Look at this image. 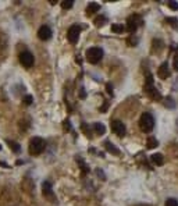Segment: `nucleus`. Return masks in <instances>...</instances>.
I'll list each match as a JSON object with an SVG mask.
<instances>
[{
  "label": "nucleus",
  "mask_w": 178,
  "mask_h": 206,
  "mask_svg": "<svg viewBox=\"0 0 178 206\" xmlns=\"http://www.w3.org/2000/svg\"><path fill=\"white\" fill-rule=\"evenodd\" d=\"M174 68H175L177 71H178V57H175V59H174Z\"/></svg>",
  "instance_id": "obj_28"
},
{
  "label": "nucleus",
  "mask_w": 178,
  "mask_h": 206,
  "mask_svg": "<svg viewBox=\"0 0 178 206\" xmlns=\"http://www.w3.org/2000/svg\"><path fill=\"white\" fill-rule=\"evenodd\" d=\"M99 10H100V6L98 3H89L88 7H86V14L92 15V14H95V13H98Z\"/></svg>",
  "instance_id": "obj_12"
},
{
  "label": "nucleus",
  "mask_w": 178,
  "mask_h": 206,
  "mask_svg": "<svg viewBox=\"0 0 178 206\" xmlns=\"http://www.w3.org/2000/svg\"><path fill=\"white\" fill-rule=\"evenodd\" d=\"M105 145H106V149H107L110 153H113V154H120V150H118L117 148H116V146H114V145H113L111 142H109V141H106Z\"/></svg>",
  "instance_id": "obj_16"
},
{
  "label": "nucleus",
  "mask_w": 178,
  "mask_h": 206,
  "mask_svg": "<svg viewBox=\"0 0 178 206\" xmlns=\"http://www.w3.org/2000/svg\"><path fill=\"white\" fill-rule=\"evenodd\" d=\"M74 6V0H63L61 2V7L64 8V10H68Z\"/></svg>",
  "instance_id": "obj_20"
},
{
  "label": "nucleus",
  "mask_w": 178,
  "mask_h": 206,
  "mask_svg": "<svg viewBox=\"0 0 178 206\" xmlns=\"http://www.w3.org/2000/svg\"><path fill=\"white\" fill-rule=\"evenodd\" d=\"M142 24H143V20H142V17L139 14L129 15V17L127 18V30L131 32V34H134V32L137 31Z\"/></svg>",
  "instance_id": "obj_5"
},
{
  "label": "nucleus",
  "mask_w": 178,
  "mask_h": 206,
  "mask_svg": "<svg viewBox=\"0 0 178 206\" xmlns=\"http://www.w3.org/2000/svg\"><path fill=\"white\" fill-rule=\"evenodd\" d=\"M32 102H34V98H32L31 95H25L24 96V103L25 105H31Z\"/></svg>",
  "instance_id": "obj_24"
},
{
  "label": "nucleus",
  "mask_w": 178,
  "mask_h": 206,
  "mask_svg": "<svg viewBox=\"0 0 178 206\" xmlns=\"http://www.w3.org/2000/svg\"><path fill=\"white\" fill-rule=\"evenodd\" d=\"M79 34H81V27L79 25H71L68 28V32H67V38L71 43H77L78 42V38H79Z\"/></svg>",
  "instance_id": "obj_7"
},
{
  "label": "nucleus",
  "mask_w": 178,
  "mask_h": 206,
  "mask_svg": "<svg viewBox=\"0 0 178 206\" xmlns=\"http://www.w3.org/2000/svg\"><path fill=\"white\" fill-rule=\"evenodd\" d=\"M159 145V141L156 139L154 137H149L148 138V141H146V146H148V149H154Z\"/></svg>",
  "instance_id": "obj_15"
},
{
  "label": "nucleus",
  "mask_w": 178,
  "mask_h": 206,
  "mask_svg": "<svg viewBox=\"0 0 178 206\" xmlns=\"http://www.w3.org/2000/svg\"><path fill=\"white\" fill-rule=\"evenodd\" d=\"M139 127L143 133H150L154 128V118L150 113H143L141 116V120H139Z\"/></svg>",
  "instance_id": "obj_3"
},
{
  "label": "nucleus",
  "mask_w": 178,
  "mask_h": 206,
  "mask_svg": "<svg viewBox=\"0 0 178 206\" xmlns=\"http://www.w3.org/2000/svg\"><path fill=\"white\" fill-rule=\"evenodd\" d=\"M106 89H107V92L110 93V95H113V86L110 85V84H107V85H106Z\"/></svg>",
  "instance_id": "obj_27"
},
{
  "label": "nucleus",
  "mask_w": 178,
  "mask_h": 206,
  "mask_svg": "<svg viewBox=\"0 0 178 206\" xmlns=\"http://www.w3.org/2000/svg\"><path fill=\"white\" fill-rule=\"evenodd\" d=\"M167 4H168V7H170L171 10H178V3H177V2H174V0L168 2Z\"/></svg>",
  "instance_id": "obj_23"
},
{
  "label": "nucleus",
  "mask_w": 178,
  "mask_h": 206,
  "mask_svg": "<svg viewBox=\"0 0 178 206\" xmlns=\"http://www.w3.org/2000/svg\"><path fill=\"white\" fill-rule=\"evenodd\" d=\"M166 22L168 25H171L174 30H178V18H175V17H167Z\"/></svg>",
  "instance_id": "obj_17"
},
{
  "label": "nucleus",
  "mask_w": 178,
  "mask_h": 206,
  "mask_svg": "<svg viewBox=\"0 0 178 206\" xmlns=\"http://www.w3.org/2000/svg\"><path fill=\"white\" fill-rule=\"evenodd\" d=\"M20 63L25 67V68H31V67L34 66V63H35L34 54H32L31 52H28V50L22 52V53L20 54Z\"/></svg>",
  "instance_id": "obj_6"
},
{
  "label": "nucleus",
  "mask_w": 178,
  "mask_h": 206,
  "mask_svg": "<svg viewBox=\"0 0 178 206\" xmlns=\"http://www.w3.org/2000/svg\"><path fill=\"white\" fill-rule=\"evenodd\" d=\"M164 206H178V201L174 198H168L166 201V203H164Z\"/></svg>",
  "instance_id": "obj_22"
},
{
  "label": "nucleus",
  "mask_w": 178,
  "mask_h": 206,
  "mask_svg": "<svg viewBox=\"0 0 178 206\" xmlns=\"http://www.w3.org/2000/svg\"><path fill=\"white\" fill-rule=\"evenodd\" d=\"M8 145H10V148L13 150H14L15 153H18L21 150V148H20V145H18L17 142H14V141H8Z\"/></svg>",
  "instance_id": "obj_21"
},
{
  "label": "nucleus",
  "mask_w": 178,
  "mask_h": 206,
  "mask_svg": "<svg viewBox=\"0 0 178 206\" xmlns=\"http://www.w3.org/2000/svg\"><path fill=\"white\" fill-rule=\"evenodd\" d=\"M93 130H95V133L98 135H103L106 133V127L102 123H95L93 124Z\"/></svg>",
  "instance_id": "obj_14"
},
{
  "label": "nucleus",
  "mask_w": 178,
  "mask_h": 206,
  "mask_svg": "<svg viewBox=\"0 0 178 206\" xmlns=\"http://www.w3.org/2000/svg\"><path fill=\"white\" fill-rule=\"evenodd\" d=\"M42 189H43V195L45 196H53V191H51V184L49 181H45L43 185H42Z\"/></svg>",
  "instance_id": "obj_13"
},
{
  "label": "nucleus",
  "mask_w": 178,
  "mask_h": 206,
  "mask_svg": "<svg viewBox=\"0 0 178 206\" xmlns=\"http://www.w3.org/2000/svg\"><path fill=\"white\" fill-rule=\"evenodd\" d=\"M81 128H82V130H84V133H85V134L89 137V135H90V130H88V125H86L85 123H82V125H81Z\"/></svg>",
  "instance_id": "obj_25"
},
{
  "label": "nucleus",
  "mask_w": 178,
  "mask_h": 206,
  "mask_svg": "<svg viewBox=\"0 0 178 206\" xmlns=\"http://www.w3.org/2000/svg\"><path fill=\"white\" fill-rule=\"evenodd\" d=\"M86 56V60L90 63V64H98L103 57V50L98 46H93V47H89L85 53Z\"/></svg>",
  "instance_id": "obj_4"
},
{
  "label": "nucleus",
  "mask_w": 178,
  "mask_h": 206,
  "mask_svg": "<svg viewBox=\"0 0 178 206\" xmlns=\"http://www.w3.org/2000/svg\"><path fill=\"white\" fill-rule=\"evenodd\" d=\"M0 149H2V146H0Z\"/></svg>",
  "instance_id": "obj_29"
},
{
  "label": "nucleus",
  "mask_w": 178,
  "mask_h": 206,
  "mask_svg": "<svg viewBox=\"0 0 178 206\" xmlns=\"http://www.w3.org/2000/svg\"><path fill=\"white\" fill-rule=\"evenodd\" d=\"M145 92L148 93L149 98H152L153 100H160L161 99V95L160 92L156 89V86L153 85V77L150 74H148V78H146V84H145Z\"/></svg>",
  "instance_id": "obj_2"
},
{
  "label": "nucleus",
  "mask_w": 178,
  "mask_h": 206,
  "mask_svg": "<svg viewBox=\"0 0 178 206\" xmlns=\"http://www.w3.org/2000/svg\"><path fill=\"white\" fill-rule=\"evenodd\" d=\"M45 146H46V144H45V141L42 139V138L34 137L30 141V148H28L30 154H32V156H38V154H40L45 150Z\"/></svg>",
  "instance_id": "obj_1"
},
{
  "label": "nucleus",
  "mask_w": 178,
  "mask_h": 206,
  "mask_svg": "<svg viewBox=\"0 0 178 206\" xmlns=\"http://www.w3.org/2000/svg\"><path fill=\"white\" fill-rule=\"evenodd\" d=\"M124 25L122 24H113L111 25V31L113 32H116V34H122V32H124Z\"/></svg>",
  "instance_id": "obj_19"
},
{
  "label": "nucleus",
  "mask_w": 178,
  "mask_h": 206,
  "mask_svg": "<svg viewBox=\"0 0 178 206\" xmlns=\"http://www.w3.org/2000/svg\"><path fill=\"white\" fill-rule=\"evenodd\" d=\"M157 75H159V78H161V79H167L168 77H170V70H168V64L167 63H163L160 67H159Z\"/></svg>",
  "instance_id": "obj_10"
},
{
  "label": "nucleus",
  "mask_w": 178,
  "mask_h": 206,
  "mask_svg": "<svg viewBox=\"0 0 178 206\" xmlns=\"http://www.w3.org/2000/svg\"><path fill=\"white\" fill-rule=\"evenodd\" d=\"M150 162L156 166H163L164 165V157L161 153H153L150 156Z\"/></svg>",
  "instance_id": "obj_11"
},
{
  "label": "nucleus",
  "mask_w": 178,
  "mask_h": 206,
  "mask_svg": "<svg viewBox=\"0 0 178 206\" xmlns=\"http://www.w3.org/2000/svg\"><path fill=\"white\" fill-rule=\"evenodd\" d=\"M111 131L116 135H117V137H124L125 133H127L124 123H122V121H120V120H114L111 123Z\"/></svg>",
  "instance_id": "obj_8"
},
{
  "label": "nucleus",
  "mask_w": 178,
  "mask_h": 206,
  "mask_svg": "<svg viewBox=\"0 0 178 206\" xmlns=\"http://www.w3.org/2000/svg\"><path fill=\"white\" fill-rule=\"evenodd\" d=\"M106 21H107V18H106L105 15H98V17L93 20V22H95L96 27H102V25H105Z\"/></svg>",
  "instance_id": "obj_18"
},
{
  "label": "nucleus",
  "mask_w": 178,
  "mask_h": 206,
  "mask_svg": "<svg viewBox=\"0 0 178 206\" xmlns=\"http://www.w3.org/2000/svg\"><path fill=\"white\" fill-rule=\"evenodd\" d=\"M64 128H66L67 131H70V130H71V125H70V121H68V120L64 121Z\"/></svg>",
  "instance_id": "obj_26"
},
{
  "label": "nucleus",
  "mask_w": 178,
  "mask_h": 206,
  "mask_svg": "<svg viewBox=\"0 0 178 206\" xmlns=\"http://www.w3.org/2000/svg\"><path fill=\"white\" fill-rule=\"evenodd\" d=\"M38 38H39L40 41H49L51 38V30L47 25H42L39 28V31H38Z\"/></svg>",
  "instance_id": "obj_9"
}]
</instances>
